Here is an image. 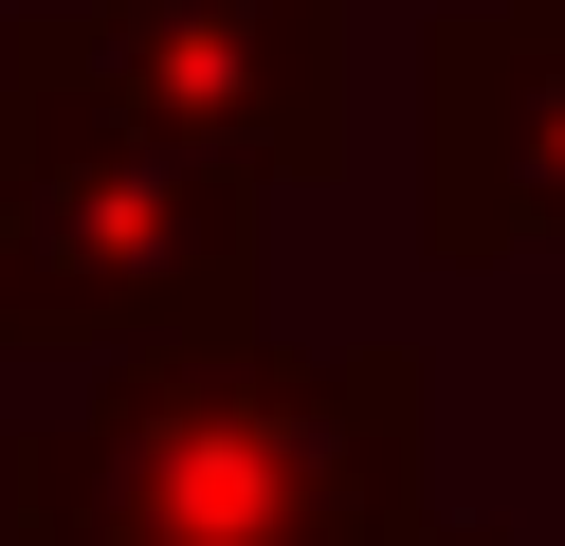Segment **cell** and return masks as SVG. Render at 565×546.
<instances>
[{"mask_svg":"<svg viewBox=\"0 0 565 546\" xmlns=\"http://www.w3.org/2000/svg\"><path fill=\"white\" fill-rule=\"evenodd\" d=\"M38 546H383L402 528V364H147L92 437L19 456Z\"/></svg>","mask_w":565,"mask_h":546,"instance_id":"cell-1","label":"cell"},{"mask_svg":"<svg viewBox=\"0 0 565 546\" xmlns=\"http://www.w3.org/2000/svg\"><path fill=\"white\" fill-rule=\"evenodd\" d=\"M220 291L237 164L201 182L164 109H74V73L38 55V92L0 109V328H183Z\"/></svg>","mask_w":565,"mask_h":546,"instance_id":"cell-2","label":"cell"},{"mask_svg":"<svg viewBox=\"0 0 565 546\" xmlns=\"http://www.w3.org/2000/svg\"><path fill=\"white\" fill-rule=\"evenodd\" d=\"M456 92H438V128H511V164H492V146H475V164H438V237L456 255H492V237H547V218H565V55H529V36H456Z\"/></svg>","mask_w":565,"mask_h":546,"instance_id":"cell-3","label":"cell"}]
</instances>
